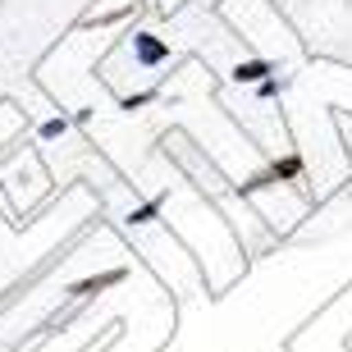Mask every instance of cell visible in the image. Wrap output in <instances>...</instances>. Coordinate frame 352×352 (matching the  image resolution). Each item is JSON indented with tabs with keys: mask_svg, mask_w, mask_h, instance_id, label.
Returning <instances> with one entry per match:
<instances>
[{
	"mask_svg": "<svg viewBox=\"0 0 352 352\" xmlns=\"http://www.w3.org/2000/svg\"><path fill=\"white\" fill-rule=\"evenodd\" d=\"M302 174H307V160H302V151H288V156L270 160L265 170H256L248 183H238V192L252 197V192H261V188H274V183H302Z\"/></svg>",
	"mask_w": 352,
	"mask_h": 352,
	"instance_id": "6da1fadb",
	"label": "cell"
},
{
	"mask_svg": "<svg viewBox=\"0 0 352 352\" xmlns=\"http://www.w3.org/2000/svg\"><path fill=\"white\" fill-rule=\"evenodd\" d=\"M133 55H138L142 69H156V65L170 60V46H165L160 37H151V32H138V37H133Z\"/></svg>",
	"mask_w": 352,
	"mask_h": 352,
	"instance_id": "7a4b0ae2",
	"label": "cell"
},
{
	"mask_svg": "<svg viewBox=\"0 0 352 352\" xmlns=\"http://www.w3.org/2000/svg\"><path fill=\"white\" fill-rule=\"evenodd\" d=\"M270 74H274L270 60H248V65H238V69H234V82H265Z\"/></svg>",
	"mask_w": 352,
	"mask_h": 352,
	"instance_id": "3957f363",
	"label": "cell"
},
{
	"mask_svg": "<svg viewBox=\"0 0 352 352\" xmlns=\"http://www.w3.org/2000/svg\"><path fill=\"white\" fill-rule=\"evenodd\" d=\"M160 210H165V197H151V201H142L138 210H129V224H151Z\"/></svg>",
	"mask_w": 352,
	"mask_h": 352,
	"instance_id": "277c9868",
	"label": "cell"
},
{
	"mask_svg": "<svg viewBox=\"0 0 352 352\" xmlns=\"http://www.w3.org/2000/svg\"><path fill=\"white\" fill-rule=\"evenodd\" d=\"M279 91H284V78H279V74H270L265 82H256V96H261V101H274Z\"/></svg>",
	"mask_w": 352,
	"mask_h": 352,
	"instance_id": "5b68a950",
	"label": "cell"
},
{
	"mask_svg": "<svg viewBox=\"0 0 352 352\" xmlns=\"http://www.w3.org/2000/svg\"><path fill=\"white\" fill-rule=\"evenodd\" d=\"M60 133H69V119L65 115H55V119H46V124H41V138H60Z\"/></svg>",
	"mask_w": 352,
	"mask_h": 352,
	"instance_id": "8992f818",
	"label": "cell"
},
{
	"mask_svg": "<svg viewBox=\"0 0 352 352\" xmlns=\"http://www.w3.org/2000/svg\"><path fill=\"white\" fill-rule=\"evenodd\" d=\"M146 101H156V91H142V96H133V101H124V110H138V105H146Z\"/></svg>",
	"mask_w": 352,
	"mask_h": 352,
	"instance_id": "52a82bcc",
	"label": "cell"
}]
</instances>
